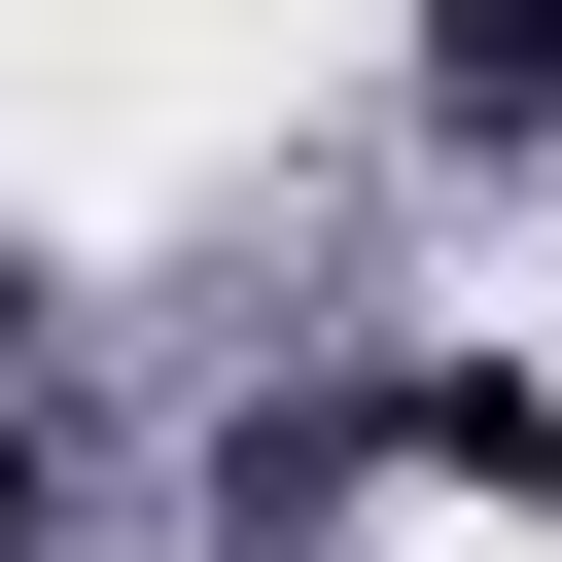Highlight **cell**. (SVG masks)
I'll return each instance as SVG.
<instances>
[{
	"mask_svg": "<svg viewBox=\"0 0 562 562\" xmlns=\"http://www.w3.org/2000/svg\"><path fill=\"white\" fill-rule=\"evenodd\" d=\"M422 140H562V0H422Z\"/></svg>",
	"mask_w": 562,
	"mask_h": 562,
	"instance_id": "6da1fadb",
	"label": "cell"
},
{
	"mask_svg": "<svg viewBox=\"0 0 562 562\" xmlns=\"http://www.w3.org/2000/svg\"><path fill=\"white\" fill-rule=\"evenodd\" d=\"M0 562H35V422H0Z\"/></svg>",
	"mask_w": 562,
	"mask_h": 562,
	"instance_id": "7a4b0ae2",
	"label": "cell"
}]
</instances>
